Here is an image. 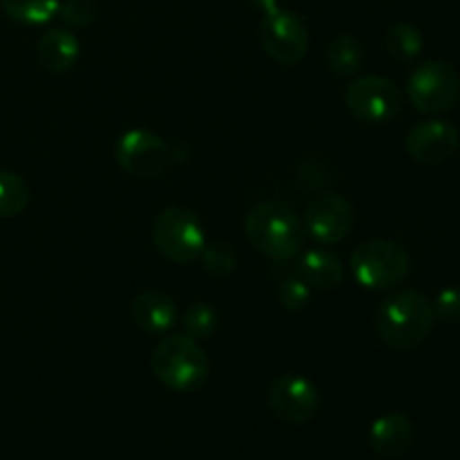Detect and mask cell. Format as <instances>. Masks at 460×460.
I'll return each instance as SVG.
<instances>
[{
    "label": "cell",
    "instance_id": "cell-1",
    "mask_svg": "<svg viewBox=\"0 0 460 460\" xmlns=\"http://www.w3.org/2000/svg\"><path fill=\"white\" fill-rule=\"evenodd\" d=\"M431 301L418 290H398L382 299L376 313V332L394 350H413L434 326Z\"/></svg>",
    "mask_w": 460,
    "mask_h": 460
},
{
    "label": "cell",
    "instance_id": "cell-2",
    "mask_svg": "<svg viewBox=\"0 0 460 460\" xmlns=\"http://www.w3.org/2000/svg\"><path fill=\"white\" fill-rule=\"evenodd\" d=\"M151 371L166 389L193 394L207 385L211 364L196 340L189 335H169L153 349Z\"/></svg>",
    "mask_w": 460,
    "mask_h": 460
},
{
    "label": "cell",
    "instance_id": "cell-3",
    "mask_svg": "<svg viewBox=\"0 0 460 460\" xmlns=\"http://www.w3.org/2000/svg\"><path fill=\"white\" fill-rule=\"evenodd\" d=\"M245 236L256 252L272 261H290L304 247V227L290 207L261 202L245 216Z\"/></svg>",
    "mask_w": 460,
    "mask_h": 460
},
{
    "label": "cell",
    "instance_id": "cell-4",
    "mask_svg": "<svg viewBox=\"0 0 460 460\" xmlns=\"http://www.w3.org/2000/svg\"><path fill=\"white\" fill-rule=\"evenodd\" d=\"M409 270V252L394 241H367L350 254V272L355 281L373 292L394 290L407 279Z\"/></svg>",
    "mask_w": 460,
    "mask_h": 460
},
{
    "label": "cell",
    "instance_id": "cell-5",
    "mask_svg": "<svg viewBox=\"0 0 460 460\" xmlns=\"http://www.w3.org/2000/svg\"><path fill=\"white\" fill-rule=\"evenodd\" d=\"M151 238L155 250L164 259L173 263H193L200 259L207 241V232L202 227L200 218L193 211L182 207H171L157 214L153 220Z\"/></svg>",
    "mask_w": 460,
    "mask_h": 460
},
{
    "label": "cell",
    "instance_id": "cell-6",
    "mask_svg": "<svg viewBox=\"0 0 460 460\" xmlns=\"http://www.w3.org/2000/svg\"><path fill=\"white\" fill-rule=\"evenodd\" d=\"M407 94L416 111L425 115H443L456 108L460 76L449 63L422 61L409 75Z\"/></svg>",
    "mask_w": 460,
    "mask_h": 460
},
{
    "label": "cell",
    "instance_id": "cell-7",
    "mask_svg": "<svg viewBox=\"0 0 460 460\" xmlns=\"http://www.w3.org/2000/svg\"><path fill=\"white\" fill-rule=\"evenodd\" d=\"M259 39L265 54L281 66H296L308 54V25L299 13L281 7V4L263 13L259 25Z\"/></svg>",
    "mask_w": 460,
    "mask_h": 460
},
{
    "label": "cell",
    "instance_id": "cell-8",
    "mask_svg": "<svg viewBox=\"0 0 460 460\" xmlns=\"http://www.w3.org/2000/svg\"><path fill=\"white\" fill-rule=\"evenodd\" d=\"M344 103L350 115L362 124H389L402 111L404 94L386 76L368 75L349 84Z\"/></svg>",
    "mask_w": 460,
    "mask_h": 460
},
{
    "label": "cell",
    "instance_id": "cell-9",
    "mask_svg": "<svg viewBox=\"0 0 460 460\" xmlns=\"http://www.w3.org/2000/svg\"><path fill=\"white\" fill-rule=\"evenodd\" d=\"M270 411L281 422L292 427L313 420L322 407L317 385L299 373H283L272 382L268 391Z\"/></svg>",
    "mask_w": 460,
    "mask_h": 460
},
{
    "label": "cell",
    "instance_id": "cell-10",
    "mask_svg": "<svg viewBox=\"0 0 460 460\" xmlns=\"http://www.w3.org/2000/svg\"><path fill=\"white\" fill-rule=\"evenodd\" d=\"M115 160L133 178L151 180L164 173L171 153L160 135L144 128H130L117 139Z\"/></svg>",
    "mask_w": 460,
    "mask_h": 460
},
{
    "label": "cell",
    "instance_id": "cell-11",
    "mask_svg": "<svg viewBox=\"0 0 460 460\" xmlns=\"http://www.w3.org/2000/svg\"><path fill=\"white\" fill-rule=\"evenodd\" d=\"M355 211L340 193H323L314 198L304 214V229L322 245H337L350 234Z\"/></svg>",
    "mask_w": 460,
    "mask_h": 460
},
{
    "label": "cell",
    "instance_id": "cell-12",
    "mask_svg": "<svg viewBox=\"0 0 460 460\" xmlns=\"http://www.w3.org/2000/svg\"><path fill=\"white\" fill-rule=\"evenodd\" d=\"M458 146V130L445 119L420 121V124L409 130L407 139H404V148H407L409 157L418 164L427 166L445 164L447 160H452Z\"/></svg>",
    "mask_w": 460,
    "mask_h": 460
},
{
    "label": "cell",
    "instance_id": "cell-13",
    "mask_svg": "<svg viewBox=\"0 0 460 460\" xmlns=\"http://www.w3.org/2000/svg\"><path fill=\"white\" fill-rule=\"evenodd\" d=\"M413 436H416V427H413L411 418L402 411H389L373 422L368 438H371V447L376 449V454L385 458H395L409 452Z\"/></svg>",
    "mask_w": 460,
    "mask_h": 460
},
{
    "label": "cell",
    "instance_id": "cell-14",
    "mask_svg": "<svg viewBox=\"0 0 460 460\" xmlns=\"http://www.w3.org/2000/svg\"><path fill=\"white\" fill-rule=\"evenodd\" d=\"M130 314L139 331L148 335H162V332H169L178 322V305L166 292L148 290L133 301Z\"/></svg>",
    "mask_w": 460,
    "mask_h": 460
},
{
    "label": "cell",
    "instance_id": "cell-15",
    "mask_svg": "<svg viewBox=\"0 0 460 460\" xmlns=\"http://www.w3.org/2000/svg\"><path fill=\"white\" fill-rule=\"evenodd\" d=\"M81 43L72 31L63 27H52L36 43V58L49 72H67L76 63Z\"/></svg>",
    "mask_w": 460,
    "mask_h": 460
},
{
    "label": "cell",
    "instance_id": "cell-16",
    "mask_svg": "<svg viewBox=\"0 0 460 460\" xmlns=\"http://www.w3.org/2000/svg\"><path fill=\"white\" fill-rule=\"evenodd\" d=\"M296 274L313 290H332L344 283V265L340 256L328 250H308L296 263Z\"/></svg>",
    "mask_w": 460,
    "mask_h": 460
},
{
    "label": "cell",
    "instance_id": "cell-17",
    "mask_svg": "<svg viewBox=\"0 0 460 460\" xmlns=\"http://www.w3.org/2000/svg\"><path fill=\"white\" fill-rule=\"evenodd\" d=\"M328 66L337 76H353L364 66L362 40L350 34H341L328 45Z\"/></svg>",
    "mask_w": 460,
    "mask_h": 460
},
{
    "label": "cell",
    "instance_id": "cell-18",
    "mask_svg": "<svg viewBox=\"0 0 460 460\" xmlns=\"http://www.w3.org/2000/svg\"><path fill=\"white\" fill-rule=\"evenodd\" d=\"M58 4L61 0H0L4 16L30 27L45 25L58 16Z\"/></svg>",
    "mask_w": 460,
    "mask_h": 460
},
{
    "label": "cell",
    "instance_id": "cell-19",
    "mask_svg": "<svg viewBox=\"0 0 460 460\" xmlns=\"http://www.w3.org/2000/svg\"><path fill=\"white\" fill-rule=\"evenodd\" d=\"M385 43L395 61L407 63L413 61V58L422 52L425 39H422L420 30H418L416 25H411V22H398V25H394L386 31Z\"/></svg>",
    "mask_w": 460,
    "mask_h": 460
},
{
    "label": "cell",
    "instance_id": "cell-20",
    "mask_svg": "<svg viewBox=\"0 0 460 460\" xmlns=\"http://www.w3.org/2000/svg\"><path fill=\"white\" fill-rule=\"evenodd\" d=\"M30 202V187L13 171H0V218H13Z\"/></svg>",
    "mask_w": 460,
    "mask_h": 460
},
{
    "label": "cell",
    "instance_id": "cell-21",
    "mask_svg": "<svg viewBox=\"0 0 460 460\" xmlns=\"http://www.w3.org/2000/svg\"><path fill=\"white\" fill-rule=\"evenodd\" d=\"M184 335H189L191 340H209L211 335L218 328V313H216L214 305L205 304V301H198V304L189 305L187 313L182 317Z\"/></svg>",
    "mask_w": 460,
    "mask_h": 460
},
{
    "label": "cell",
    "instance_id": "cell-22",
    "mask_svg": "<svg viewBox=\"0 0 460 460\" xmlns=\"http://www.w3.org/2000/svg\"><path fill=\"white\" fill-rule=\"evenodd\" d=\"M200 261L205 272L214 274V277H227V274H232L234 270H236L238 254L232 245H227V243L211 241L207 243L205 250H202Z\"/></svg>",
    "mask_w": 460,
    "mask_h": 460
},
{
    "label": "cell",
    "instance_id": "cell-23",
    "mask_svg": "<svg viewBox=\"0 0 460 460\" xmlns=\"http://www.w3.org/2000/svg\"><path fill=\"white\" fill-rule=\"evenodd\" d=\"M279 304L283 305L290 313H296V310L305 308L313 299V288L304 281L301 277H288L279 283Z\"/></svg>",
    "mask_w": 460,
    "mask_h": 460
},
{
    "label": "cell",
    "instance_id": "cell-24",
    "mask_svg": "<svg viewBox=\"0 0 460 460\" xmlns=\"http://www.w3.org/2000/svg\"><path fill=\"white\" fill-rule=\"evenodd\" d=\"M58 16L63 18V22L70 27H88L94 21V7L90 0H61L58 4Z\"/></svg>",
    "mask_w": 460,
    "mask_h": 460
},
{
    "label": "cell",
    "instance_id": "cell-25",
    "mask_svg": "<svg viewBox=\"0 0 460 460\" xmlns=\"http://www.w3.org/2000/svg\"><path fill=\"white\" fill-rule=\"evenodd\" d=\"M434 314L445 323H460V288H445L431 301Z\"/></svg>",
    "mask_w": 460,
    "mask_h": 460
},
{
    "label": "cell",
    "instance_id": "cell-26",
    "mask_svg": "<svg viewBox=\"0 0 460 460\" xmlns=\"http://www.w3.org/2000/svg\"><path fill=\"white\" fill-rule=\"evenodd\" d=\"M247 3L252 4L254 9H259V12H270V9L279 7V0H247Z\"/></svg>",
    "mask_w": 460,
    "mask_h": 460
}]
</instances>
